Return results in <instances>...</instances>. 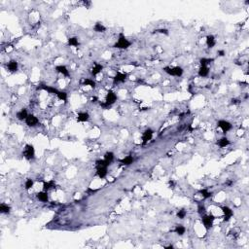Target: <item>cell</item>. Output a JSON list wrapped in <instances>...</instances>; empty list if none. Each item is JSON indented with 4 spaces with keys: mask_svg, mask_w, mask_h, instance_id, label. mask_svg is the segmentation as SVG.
<instances>
[{
    "mask_svg": "<svg viewBox=\"0 0 249 249\" xmlns=\"http://www.w3.org/2000/svg\"><path fill=\"white\" fill-rule=\"evenodd\" d=\"M215 45H216V40H215V37L211 34H208L206 36V46L207 48L212 49Z\"/></svg>",
    "mask_w": 249,
    "mask_h": 249,
    "instance_id": "ffe728a7",
    "label": "cell"
},
{
    "mask_svg": "<svg viewBox=\"0 0 249 249\" xmlns=\"http://www.w3.org/2000/svg\"><path fill=\"white\" fill-rule=\"evenodd\" d=\"M230 144H231V141H230L229 138L226 137V136L221 137L219 140L217 141V145L219 147H221V148H225V147L229 146Z\"/></svg>",
    "mask_w": 249,
    "mask_h": 249,
    "instance_id": "7402d4cb",
    "label": "cell"
},
{
    "mask_svg": "<svg viewBox=\"0 0 249 249\" xmlns=\"http://www.w3.org/2000/svg\"><path fill=\"white\" fill-rule=\"evenodd\" d=\"M56 71L59 74H62V76L64 77H69L70 76V73H69V70L67 69V67L65 65H58L56 66Z\"/></svg>",
    "mask_w": 249,
    "mask_h": 249,
    "instance_id": "5bb4252c",
    "label": "cell"
},
{
    "mask_svg": "<svg viewBox=\"0 0 249 249\" xmlns=\"http://www.w3.org/2000/svg\"><path fill=\"white\" fill-rule=\"evenodd\" d=\"M117 101V95L115 92L113 90H108L106 97H105V101L103 103H100V105L102 106L104 109H107L110 106H112L113 104Z\"/></svg>",
    "mask_w": 249,
    "mask_h": 249,
    "instance_id": "7a4b0ae2",
    "label": "cell"
},
{
    "mask_svg": "<svg viewBox=\"0 0 249 249\" xmlns=\"http://www.w3.org/2000/svg\"><path fill=\"white\" fill-rule=\"evenodd\" d=\"M0 212L2 214H9L11 212L10 205H6V203H1V205H0Z\"/></svg>",
    "mask_w": 249,
    "mask_h": 249,
    "instance_id": "4316f807",
    "label": "cell"
},
{
    "mask_svg": "<svg viewBox=\"0 0 249 249\" xmlns=\"http://www.w3.org/2000/svg\"><path fill=\"white\" fill-rule=\"evenodd\" d=\"M29 114L27 113V110L24 108H22L21 110H20L19 112H17V114H16V117H17V119L18 120H20V121H25V119L27 118V116Z\"/></svg>",
    "mask_w": 249,
    "mask_h": 249,
    "instance_id": "ac0fdd59",
    "label": "cell"
},
{
    "mask_svg": "<svg viewBox=\"0 0 249 249\" xmlns=\"http://www.w3.org/2000/svg\"><path fill=\"white\" fill-rule=\"evenodd\" d=\"M131 46V42L127 39V37L124 36L123 32H121L118 37V41L113 45V47L117 49H121V50H127Z\"/></svg>",
    "mask_w": 249,
    "mask_h": 249,
    "instance_id": "6da1fadb",
    "label": "cell"
},
{
    "mask_svg": "<svg viewBox=\"0 0 249 249\" xmlns=\"http://www.w3.org/2000/svg\"><path fill=\"white\" fill-rule=\"evenodd\" d=\"M7 69H8L10 72H12V73L17 72L18 69H19V63H18L17 60L11 59L10 62L7 63Z\"/></svg>",
    "mask_w": 249,
    "mask_h": 249,
    "instance_id": "4fadbf2b",
    "label": "cell"
},
{
    "mask_svg": "<svg viewBox=\"0 0 249 249\" xmlns=\"http://www.w3.org/2000/svg\"><path fill=\"white\" fill-rule=\"evenodd\" d=\"M222 212L224 214V221L228 222L231 220V218L233 216V211L232 210V208H230L229 206H222Z\"/></svg>",
    "mask_w": 249,
    "mask_h": 249,
    "instance_id": "8fae6325",
    "label": "cell"
},
{
    "mask_svg": "<svg viewBox=\"0 0 249 249\" xmlns=\"http://www.w3.org/2000/svg\"><path fill=\"white\" fill-rule=\"evenodd\" d=\"M186 215H187V211L186 210H185V209H180V210H178V212H177L176 216H177V218H179V219H184V218L186 217Z\"/></svg>",
    "mask_w": 249,
    "mask_h": 249,
    "instance_id": "e575fe53",
    "label": "cell"
},
{
    "mask_svg": "<svg viewBox=\"0 0 249 249\" xmlns=\"http://www.w3.org/2000/svg\"><path fill=\"white\" fill-rule=\"evenodd\" d=\"M25 124L30 127H34L39 124V120L36 116L32 115V114H29L27 116V118L25 119Z\"/></svg>",
    "mask_w": 249,
    "mask_h": 249,
    "instance_id": "30bf717a",
    "label": "cell"
},
{
    "mask_svg": "<svg viewBox=\"0 0 249 249\" xmlns=\"http://www.w3.org/2000/svg\"><path fill=\"white\" fill-rule=\"evenodd\" d=\"M83 85H85V86H90L92 89H95L96 87V83L93 80V79H90V78H86L84 82H83Z\"/></svg>",
    "mask_w": 249,
    "mask_h": 249,
    "instance_id": "f546056e",
    "label": "cell"
},
{
    "mask_svg": "<svg viewBox=\"0 0 249 249\" xmlns=\"http://www.w3.org/2000/svg\"><path fill=\"white\" fill-rule=\"evenodd\" d=\"M217 126L222 130L223 133H227L228 131H230L233 129V124L229 121H226V120H219L217 123Z\"/></svg>",
    "mask_w": 249,
    "mask_h": 249,
    "instance_id": "8992f818",
    "label": "cell"
},
{
    "mask_svg": "<svg viewBox=\"0 0 249 249\" xmlns=\"http://www.w3.org/2000/svg\"><path fill=\"white\" fill-rule=\"evenodd\" d=\"M33 185H34V181L31 178H27L24 183V187H25V190H30L31 188L33 187Z\"/></svg>",
    "mask_w": 249,
    "mask_h": 249,
    "instance_id": "836d02e7",
    "label": "cell"
},
{
    "mask_svg": "<svg viewBox=\"0 0 249 249\" xmlns=\"http://www.w3.org/2000/svg\"><path fill=\"white\" fill-rule=\"evenodd\" d=\"M232 103H233V104L239 103V100H237V99H232Z\"/></svg>",
    "mask_w": 249,
    "mask_h": 249,
    "instance_id": "74e56055",
    "label": "cell"
},
{
    "mask_svg": "<svg viewBox=\"0 0 249 249\" xmlns=\"http://www.w3.org/2000/svg\"><path fill=\"white\" fill-rule=\"evenodd\" d=\"M163 70L167 74L170 75V76H174V77H181L184 73V70L181 66H174V67L165 66Z\"/></svg>",
    "mask_w": 249,
    "mask_h": 249,
    "instance_id": "3957f363",
    "label": "cell"
},
{
    "mask_svg": "<svg viewBox=\"0 0 249 249\" xmlns=\"http://www.w3.org/2000/svg\"><path fill=\"white\" fill-rule=\"evenodd\" d=\"M103 69V65L102 64H99V63H95V65L92 68V71H90V73H92L93 76H96L97 74H99L101 71Z\"/></svg>",
    "mask_w": 249,
    "mask_h": 249,
    "instance_id": "44dd1931",
    "label": "cell"
},
{
    "mask_svg": "<svg viewBox=\"0 0 249 249\" xmlns=\"http://www.w3.org/2000/svg\"><path fill=\"white\" fill-rule=\"evenodd\" d=\"M55 185H56V183H55V181L54 180H51V181H45V182L43 183V190L44 191H46V192H48V191H50L51 189H53V188L55 187Z\"/></svg>",
    "mask_w": 249,
    "mask_h": 249,
    "instance_id": "d4e9b609",
    "label": "cell"
},
{
    "mask_svg": "<svg viewBox=\"0 0 249 249\" xmlns=\"http://www.w3.org/2000/svg\"><path fill=\"white\" fill-rule=\"evenodd\" d=\"M209 74V68L208 66H201L198 71V75L202 78H205Z\"/></svg>",
    "mask_w": 249,
    "mask_h": 249,
    "instance_id": "d6986e66",
    "label": "cell"
},
{
    "mask_svg": "<svg viewBox=\"0 0 249 249\" xmlns=\"http://www.w3.org/2000/svg\"><path fill=\"white\" fill-rule=\"evenodd\" d=\"M199 194H201L202 197V199H209V198H211V196H212V193H211V192H209L207 189H202V190H199Z\"/></svg>",
    "mask_w": 249,
    "mask_h": 249,
    "instance_id": "f1b7e54d",
    "label": "cell"
},
{
    "mask_svg": "<svg viewBox=\"0 0 249 249\" xmlns=\"http://www.w3.org/2000/svg\"><path fill=\"white\" fill-rule=\"evenodd\" d=\"M156 33H161V34H165V35H168V30L165 28H161V29H156L155 30Z\"/></svg>",
    "mask_w": 249,
    "mask_h": 249,
    "instance_id": "d590c367",
    "label": "cell"
},
{
    "mask_svg": "<svg viewBox=\"0 0 249 249\" xmlns=\"http://www.w3.org/2000/svg\"><path fill=\"white\" fill-rule=\"evenodd\" d=\"M114 159H115V154L113 152H111V151H108V152H106L104 154V159L103 160L108 164V165H110L113 162H114Z\"/></svg>",
    "mask_w": 249,
    "mask_h": 249,
    "instance_id": "e0dca14e",
    "label": "cell"
},
{
    "mask_svg": "<svg viewBox=\"0 0 249 249\" xmlns=\"http://www.w3.org/2000/svg\"><path fill=\"white\" fill-rule=\"evenodd\" d=\"M212 62H214V59H209V58H202L199 59V63H201V66H207L211 63Z\"/></svg>",
    "mask_w": 249,
    "mask_h": 249,
    "instance_id": "4dcf8cb0",
    "label": "cell"
},
{
    "mask_svg": "<svg viewBox=\"0 0 249 249\" xmlns=\"http://www.w3.org/2000/svg\"><path fill=\"white\" fill-rule=\"evenodd\" d=\"M90 120V114L88 112H79L77 115V121L80 123L88 122Z\"/></svg>",
    "mask_w": 249,
    "mask_h": 249,
    "instance_id": "2e32d148",
    "label": "cell"
},
{
    "mask_svg": "<svg viewBox=\"0 0 249 249\" xmlns=\"http://www.w3.org/2000/svg\"><path fill=\"white\" fill-rule=\"evenodd\" d=\"M36 199H38L39 202H48L49 201V195H48V192L46 191H41L39 193L36 194Z\"/></svg>",
    "mask_w": 249,
    "mask_h": 249,
    "instance_id": "9a60e30c",
    "label": "cell"
},
{
    "mask_svg": "<svg viewBox=\"0 0 249 249\" xmlns=\"http://www.w3.org/2000/svg\"><path fill=\"white\" fill-rule=\"evenodd\" d=\"M127 79V74L126 72H117L115 77L113 78V85L120 84V83L126 82Z\"/></svg>",
    "mask_w": 249,
    "mask_h": 249,
    "instance_id": "ba28073f",
    "label": "cell"
},
{
    "mask_svg": "<svg viewBox=\"0 0 249 249\" xmlns=\"http://www.w3.org/2000/svg\"><path fill=\"white\" fill-rule=\"evenodd\" d=\"M217 54H218V56H224L226 55V52L224 50H218Z\"/></svg>",
    "mask_w": 249,
    "mask_h": 249,
    "instance_id": "8d00e7d4",
    "label": "cell"
},
{
    "mask_svg": "<svg viewBox=\"0 0 249 249\" xmlns=\"http://www.w3.org/2000/svg\"><path fill=\"white\" fill-rule=\"evenodd\" d=\"M56 96H58V99L59 100H62V101H64V102L66 103L67 102V99H68V95H67V93L64 92V90H59V93L56 95Z\"/></svg>",
    "mask_w": 249,
    "mask_h": 249,
    "instance_id": "484cf974",
    "label": "cell"
},
{
    "mask_svg": "<svg viewBox=\"0 0 249 249\" xmlns=\"http://www.w3.org/2000/svg\"><path fill=\"white\" fill-rule=\"evenodd\" d=\"M96 175L100 179H104L108 173V165H96Z\"/></svg>",
    "mask_w": 249,
    "mask_h": 249,
    "instance_id": "52a82bcc",
    "label": "cell"
},
{
    "mask_svg": "<svg viewBox=\"0 0 249 249\" xmlns=\"http://www.w3.org/2000/svg\"><path fill=\"white\" fill-rule=\"evenodd\" d=\"M214 220H215V216L212 214H209V215L205 214L202 216V222L206 230H209L212 228Z\"/></svg>",
    "mask_w": 249,
    "mask_h": 249,
    "instance_id": "277c9868",
    "label": "cell"
},
{
    "mask_svg": "<svg viewBox=\"0 0 249 249\" xmlns=\"http://www.w3.org/2000/svg\"><path fill=\"white\" fill-rule=\"evenodd\" d=\"M174 232L178 236H183L184 233H186V228H185L183 225H177L174 229Z\"/></svg>",
    "mask_w": 249,
    "mask_h": 249,
    "instance_id": "83f0119b",
    "label": "cell"
},
{
    "mask_svg": "<svg viewBox=\"0 0 249 249\" xmlns=\"http://www.w3.org/2000/svg\"><path fill=\"white\" fill-rule=\"evenodd\" d=\"M68 45L69 46H72V47H78L79 46V40L77 37H70L68 38Z\"/></svg>",
    "mask_w": 249,
    "mask_h": 249,
    "instance_id": "1f68e13d",
    "label": "cell"
},
{
    "mask_svg": "<svg viewBox=\"0 0 249 249\" xmlns=\"http://www.w3.org/2000/svg\"><path fill=\"white\" fill-rule=\"evenodd\" d=\"M154 135V130L151 129H147L146 130H144V133L142 134V144L145 145L147 144L151 139H152Z\"/></svg>",
    "mask_w": 249,
    "mask_h": 249,
    "instance_id": "9c48e42d",
    "label": "cell"
},
{
    "mask_svg": "<svg viewBox=\"0 0 249 249\" xmlns=\"http://www.w3.org/2000/svg\"><path fill=\"white\" fill-rule=\"evenodd\" d=\"M198 213L202 216V215H205L206 213V208L203 203H199L198 205Z\"/></svg>",
    "mask_w": 249,
    "mask_h": 249,
    "instance_id": "d6a6232c",
    "label": "cell"
},
{
    "mask_svg": "<svg viewBox=\"0 0 249 249\" xmlns=\"http://www.w3.org/2000/svg\"><path fill=\"white\" fill-rule=\"evenodd\" d=\"M24 156L26 160L31 161L35 159V149L33 145L31 144H26L25 148H24Z\"/></svg>",
    "mask_w": 249,
    "mask_h": 249,
    "instance_id": "5b68a950",
    "label": "cell"
},
{
    "mask_svg": "<svg viewBox=\"0 0 249 249\" xmlns=\"http://www.w3.org/2000/svg\"><path fill=\"white\" fill-rule=\"evenodd\" d=\"M38 89H40V90H46V92H48L49 93H52V95H56V96L58 95L59 92V90H58L56 88H55V87L48 86V85H45V84H41V85H39Z\"/></svg>",
    "mask_w": 249,
    "mask_h": 249,
    "instance_id": "7c38bea8",
    "label": "cell"
},
{
    "mask_svg": "<svg viewBox=\"0 0 249 249\" xmlns=\"http://www.w3.org/2000/svg\"><path fill=\"white\" fill-rule=\"evenodd\" d=\"M134 162V158L133 156H127L124 159L120 160V163L123 165H130Z\"/></svg>",
    "mask_w": 249,
    "mask_h": 249,
    "instance_id": "603a6c76",
    "label": "cell"
},
{
    "mask_svg": "<svg viewBox=\"0 0 249 249\" xmlns=\"http://www.w3.org/2000/svg\"><path fill=\"white\" fill-rule=\"evenodd\" d=\"M93 30H95L96 32L97 33H100V32H104V31H106V27L101 24V22L99 21H97L96 22V24L93 25Z\"/></svg>",
    "mask_w": 249,
    "mask_h": 249,
    "instance_id": "cb8c5ba5",
    "label": "cell"
}]
</instances>
